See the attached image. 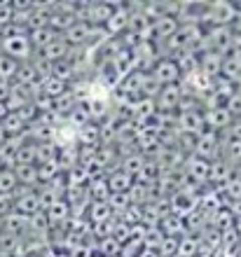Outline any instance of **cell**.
I'll return each instance as SVG.
<instances>
[{
  "instance_id": "cell-1",
  "label": "cell",
  "mask_w": 241,
  "mask_h": 257,
  "mask_svg": "<svg viewBox=\"0 0 241 257\" xmlns=\"http://www.w3.org/2000/svg\"><path fill=\"white\" fill-rule=\"evenodd\" d=\"M0 49L5 52V56H10L14 61H21V63H28L31 61V54H33V45L28 40V33L12 35V38L0 40Z\"/></svg>"
},
{
  "instance_id": "cell-2",
  "label": "cell",
  "mask_w": 241,
  "mask_h": 257,
  "mask_svg": "<svg viewBox=\"0 0 241 257\" xmlns=\"http://www.w3.org/2000/svg\"><path fill=\"white\" fill-rule=\"evenodd\" d=\"M14 213H19L24 217H33L35 213H40V196L35 190H17L14 192Z\"/></svg>"
},
{
  "instance_id": "cell-3",
  "label": "cell",
  "mask_w": 241,
  "mask_h": 257,
  "mask_svg": "<svg viewBox=\"0 0 241 257\" xmlns=\"http://www.w3.org/2000/svg\"><path fill=\"white\" fill-rule=\"evenodd\" d=\"M154 80L159 82L162 87H169V84H178L181 82V68H178V61H171V59H162V61L154 63V70L150 73Z\"/></svg>"
},
{
  "instance_id": "cell-4",
  "label": "cell",
  "mask_w": 241,
  "mask_h": 257,
  "mask_svg": "<svg viewBox=\"0 0 241 257\" xmlns=\"http://www.w3.org/2000/svg\"><path fill=\"white\" fill-rule=\"evenodd\" d=\"M31 229V217H24L19 215V213H10L7 217H3V234L5 236H14V238H19L24 231Z\"/></svg>"
},
{
  "instance_id": "cell-5",
  "label": "cell",
  "mask_w": 241,
  "mask_h": 257,
  "mask_svg": "<svg viewBox=\"0 0 241 257\" xmlns=\"http://www.w3.org/2000/svg\"><path fill=\"white\" fill-rule=\"evenodd\" d=\"M99 31V28H96ZM94 26H89L87 21H77L73 28H68L66 33H63V40L70 45V47H75V45H85L87 40H92V35L96 33Z\"/></svg>"
},
{
  "instance_id": "cell-6",
  "label": "cell",
  "mask_w": 241,
  "mask_h": 257,
  "mask_svg": "<svg viewBox=\"0 0 241 257\" xmlns=\"http://www.w3.org/2000/svg\"><path fill=\"white\" fill-rule=\"evenodd\" d=\"M61 35L54 31V28H33V31H28V40L33 45V49H47L52 42H56Z\"/></svg>"
},
{
  "instance_id": "cell-7",
  "label": "cell",
  "mask_w": 241,
  "mask_h": 257,
  "mask_svg": "<svg viewBox=\"0 0 241 257\" xmlns=\"http://www.w3.org/2000/svg\"><path fill=\"white\" fill-rule=\"evenodd\" d=\"M129 21H131V14L127 12V7H124V5H117L115 14L110 17V21H108L103 28H106V33L117 35V33H124V31H129Z\"/></svg>"
},
{
  "instance_id": "cell-8",
  "label": "cell",
  "mask_w": 241,
  "mask_h": 257,
  "mask_svg": "<svg viewBox=\"0 0 241 257\" xmlns=\"http://www.w3.org/2000/svg\"><path fill=\"white\" fill-rule=\"evenodd\" d=\"M108 187H110V194H129L131 187H134V178L124 173V171H115L106 178Z\"/></svg>"
},
{
  "instance_id": "cell-9",
  "label": "cell",
  "mask_w": 241,
  "mask_h": 257,
  "mask_svg": "<svg viewBox=\"0 0 241 257\" xmlns=\"http://www.w3.org/2000/svg\"><path fill=\"white\" fill-rule=\"evenodd\" d=\"M185 171H188V176L192 178V180H197V183H204V180H208V176H211V164L206 162V159H201V157H190L188 164H185Z\"/></svg>"
},
{
  "instance_id": "cell-10",
  "label": "cell",
  "mask_w": 241,
  "mask_h": 257,
  "mask_svg": "<svg viewBox=\"0 0 241 257\" xmlns=\"http://www.w3.org/2000/svg\"><path fill=\"white\" fill-rule=\"evenodd\" d=\"M181 98H183L181 84H169V87H162L159 96H157V101H159V108L162 110L178 108V105H181Z\"/></svg>"
},
{
  "instance_id": "cell-11",
  "label": "cell",
  "mask_w": 241,
  "mask_h": 257,
  "mask_svg": "<svg viewBox=\"0 0 241 257\" xmlns=\"http://www.w3.org/2000/svg\"><path fill=\"white\" fill-rule=\"evenodd\" d=\"M77 143L82 148H99L101 143V126L96 122H89L77 128Z\"/></svg>"
},
{
  "instance_id": "cell-12",
  "label": "cell",
  "mask_w": 241,
  "mask_h": 257,
  "mask_svg": "<svg viewBox=\"0 0 241 257\" xmlns=\"http://www.w3.org/2000/svg\"><path fill=\"white\" fill-rule=\"evenodd\" d=\"M199 70L208 77H215L222 70V56L218 52H204L199 59Z\"/></svg>"
},
{
  "instance_id": "cell-13",
  "label": "cell",
  "mask_w": 241,
  "mask_h": 257,
  "mask_svg": "<svg viewBox=\"0 0 241 257\" xmlns=\"http://www.w3.org/2000/svg\"><path fill=\"white\" fill-rule=\"evenodd\" d=\"M194 208V199L190 196V190H181L176 192L174 199H171V210H174V215H185L190 210Z\"/></svg>"
},
{
  "instance_id": "cell-14",
  "label": "cell",
  "mask_w": 241,
  "mask_h": 257,
  "mask_svg": "<svg viewBox=\"0 0 241 257\" xmlns=\"http://www.w3.org/2000/svg\"><path fill=\"white\" fill-rule=\"evenodd\" d=\"M49 217V224L52 227H56V224H66V220L70 217V203L66 201V199H61V201H56L49 210H45Z\"/></svg>"
},
{
  "instance_id": "cell-15",
  "label": "cell",
  "mask_w": 241,
  "mask_h": 257,
  "mask_svg": "<svg viewBox=\"0 0 241 257\" xmlns=\"http://www.w3.org/2000/svg\"><path fill=\"white\" fill-rule=\"evenodd\" d=\"M113 217V208L108 206V201H92L89 203V220L92 224H103Z\"/></svg>"
},
{
  "instance_id": "cell-16",
  "label": "cell",
  "mask_w": 241,
  "mask_h": 257,
  "mask_svg": "<svg viewBox=\"0 0 241 257\" xmlns=\"http://www.w3.org/2000/svg\"><path fill=\"white\" fill-rule=\"evenodd\" d=\"M14 173H17V180L21 183V187H35V185L40 183V176H38V166H26V164H19L17 169H14Z\"/></svg>"
},
{
  "instance_id": "cell-17",
  "label": "cell",
  "mask_w": 241,
  "mask_h": 257,
  "mask_svg": "<svg viewBox=\"0 0 241 257\" xmlns=\"http://www.w3.org/2000/svg\"><path fill=\"white\" fill-rule=\"evenodd\" d=\"M77 105H80V98L73 91H63L59 98H54V112H61V115H70Z\"/></svg>"
},
{
  "instance_id": "cell-18",
  "label": "cell",
  "mask_w": 241,
  "mask_h": 257,
  "mask_svg": "<svg viewBox=\"0 0 241 257\" xmlns=\"http://www.w3.org/2000/svg\"><path fill=\"white\" fill-rule=\"evenodd\" d=\"M87 192L92 196V201H108L110 199V187H108L106 178H92Z\"/></svg>"
},
{
  "instance_id": "cell-19",
  "label": "cell",
  "mask_w": 241,
  "mask_h": 257,
  "mask_svg": "<svg viewBox=\"0 0 241 257\" xmlns=\"http://www.w3.org/2000/svg\"><path fill=\"white\" fill-rule=\"evenodd\" d=\"M0 126L5 128V134L10 136V138H14V136H24V131H26V124H24V119H21L17 112H10V115L5 117V122L0 124Z\"/></svg>"
},
{
  "instance_id": "cell-20",
  "label": "cell",
  "mask_w": 241,
  "mask_h": 257,
  "mask_svg": "<svg viewBox=\"0 0 241 257\" xmlns=\"http://www.w3.org/2000/svg\"><path fill=\"white\" fill-rule=\"evenodd\" d=\"M229 119H232V115L227 112V108H225V105H222V108H211V110H208V115H206V124H208V126H213V128L227 126Z\"/></svg>"
},
{
  "instance_id": "cell-21",
  "label": "cell",
  "mask_w": 241,
  "mask_h": 257,
  "mask_svg": "<svg viewBox=\"0 0 241 257\" xmlns=\"http://www.w3.org/2000/svg\"><path fill=\"white\" fill-rule=\"evenodd\" d=\"M19 61H14V59H10V56L0 54V80L3 82H10L17 77V73H19Z\"/></svg>"
},
{
  "instance_id": "cell-22",
  "label": "cell",
  "mask_w": 241,
  "mask_h": 257,
  "mask_svg": "<svg viewBox=\"0 0 241 257\" xmlns=\"http://www.w3.org/2000/svg\"><path fill=\"white\" fill-rule=\"evenodd\" d=\"M145 164L147 162H145V157H143V155H127V157H124V162H122V171L134 178V176H138V173H141Z\"/></svg>"
},
{
  "instance_id": "cell-23",
  "label": "cell",
  "mask_w": 241,
  "mask_h": 257,
  "mask_svg": "<svg viewBox=\"0 0 241 257\" xmlns=\"http://www.w3.org/2000/svg\"><path fill=\"white\" fill-rule=\"evenodd\" d=\"M96 250H99L103 257H120L122 243L115 236H108V238H101L99 245H96Z\"/></svg>"
},
{
  "instance_id": "cell-24",
  "label": "cell",
  "mask_w": 241,
  "mask_h": 257,
  "mask_svg": "<svg viewBox=\"0 0 241 257\" xmlns=\"http://www.w3.org/2000/svg\"><path fill=\"white\" fill-rule=\"evenodd\" d=\"M19 187V180H17V173L14 171H3L0 173V194L12 196Z\"/></svg>"
},
{
  "instance_id": "cell-25",
  "label": "cell",
  "mask_w": 241,
  "mask_h": 257,
  "mask_svg": "<svg viewBox=\"0 0 241 257\" xmlns=\"http://www.w3.org/2000/svg\"><path fill=\"white\" fill-rule=\"evenodd\" d=\"M162 231H164V236H174L176 238V234H181L185 227L181 224V217L178 215H164L162 217V227H159Z\"/></svg>"
},
{
  "instance_id": "cell-26",
  "label": "cell",
  "mask_w": 241,
  "mask_h": 257,
  "mask_svg": "<svg viewBox=\"0 0 241 257\" xmlns=\"http://www.w3.org/2000/svg\"><path fill=\"white\" fill-rule=\"evenodd\" d=\"M108 206H110L115 213H127V210L134 206V201H131V194H110Z\"/></svg>"
},
{
  "instance_id": "cell-27",
  "label": "cell",
  "mask_w": 241,
  "mask_h": 257,
  "mask_svg": "<svg viewBox=\"0 0 241 257\" xmlns=\"http://www.w3.org/2000/svg\"><path fill=\"white\" fill-rule=\"evenodd\" d=\"M225 108L232 117H241V94H232V98L225 103Z\"/></svg>"
},
{
  "instance_id": "cell-28",
  "label": "cell",
  "mask_w": 241,
  "mask_h": 257,
  "mask_svg": "<svg viewBox=\"0 0 241 257\" xmlns=\"http://www.w3.org/2000/svg\"><path fill=\"white\" fill-rule=\"evenodd\" d=\"M197 252V241L194 238H190V241H183L181 245H178V257H190Z\"/></svg>"
},
{
  "instance_id": "cell-29",
  "label": "cell",
  "mask_w": 241,
  "mask_h": 257,
  "mask_svg": "<svg viewBox=\"0 0 241 257\" xmlns=\"http://www.w3.org/2000/svg\"><path fill=\"white\" fill-rule=\"evenodd\" d=\"M225 192H227L232 199H241V180H227V183H225Z\"/></svg>"
},
{
  "instance_id": "cell-30",
  "label": "cell",
  "mask_w": 241,
  "mask_h": 257,
  "mask_svg": "<svg viewBox=\"0 0 241 257\" xmlns=\"http://www.w3.org/2000/svg\"><path fill=\"white\" fill-rule=\"evenodd\" d=\"M10 94H12V82H3V80H0V103H7Z\"/></svg>"
},
{
  "instance_id": "cell-31",
  "label": "cell",
  "mask_w": 241,
  "mask_h": 257,
  "mask_svg": "<svg viewBox=\"0 0 241 257\" xmlns=\"http://www.w3.org/2000/svg\"><path fill=\"white\" fill-rule=\"evenodd\" d=\"M227 148H229V157H234V159H241V141L232 138Z\"/></svg>"
},
{
  "instance_id": "cell-32",
  "label": "cell",
  "mask_w": 241,
  "mask_h": 257,
  "mask_svg": "<svg viewBox=\"0 0 241 257\" xmlns=\"http://www.w3.org/2000/svg\"><path fill=\"white\" fill-rule=\"evenodd\" d=\"M7 115H10V108H7V103H0V124L5 122Z\"/></svg>"
},
{
  "instance_id": "cell-33",
  "label": "cell",
  "mask_w": 241,
  "mask_h": 257,
  "mask_svg": "<svg viewBox=\"0 0 241 257\" xmlns=\"http://www.w3.org/2000/svg\"><path fill=\"white\" fill-rule=\"evenodd\" d=\"M0 173H3V169H0Z\"/></svg>"
},
{
  "instance_id": "cell-34",
  "label": "cell",
  "mask_w": 241,
  "mask_h": 257,
  "mask_svg": "<svg viewBox=\"0 0 241 257\" xmlns=\"http://www.w3.org/2000/svg\"><path fill=\"white\" fill-rule=\"evenodd\" d=\"M239 80H241V77H239Z\"/></svg>"
}]
</instances>
